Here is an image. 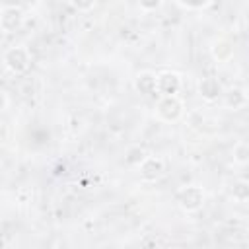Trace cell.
I'll use <instances>...</instances> for the list:
<instances>
[{"instance_id":"cell-2","label":"cell","mask_w":249,"mask_h":249,"mask_svg":"<svg viewBox=\"0 0 249 249\" xmlns=\"http://www.w3.org/2000/svg\"><path fill=\"white\" fill-rule=\"evenodd\" d=\"M2 62L6 66V70H10L12 74L19 76V74H25L31 66V53L23 47V45H14L10 49H6L4 56H2Z\"/></svg>"},{"instance_id":"cell-3","label":"cell","mask_w":249,"mask_h":249,"mask_svg":"<svg viewBox=\"0 0 249 249\" xmlns=\"http://www.w3.org/2000/svg\"><path fill=\"white\" fill-rule=\"evenodd\" d=\"M177 204L183 212H198L206 200V195H204V189L200 185H185L177 191Z\"/></svg>"},{"instance_id":"cell-14","label":"cell","mask_w":249,"mask_h":249,"mask_svg":"<svg viewBox=\"0 0 249 249\" xmlns=\"http://www.w3.org/2000/svg\"><path fill=\"white\" fill-rule=\"evenodd\" d=\"M70 4L78 10V12H89L95 8L97 0H70Z\"/></svg>"},{"instance_id":"cell-5","label":"cell","mask_w":249,"mask_h":249,"mask_svg":"<svg viewBox=\"0 0 249 249\" xmlns=\"http://www.w3.org/2000/svg\"><path fill=\"white\" fill-rule=\"evenodd\" d=\"M138 169H140V177L144 181L154 183V181H158V179L163 177V173H165V161L160 156H148L138 165Z\"/></svg>"},{"instance_id":"cell-7","label":"cell","mask_w":249,"mask_h":249,"mask_svg":"<svg viewBox=\"0 0 249 249\" xmlns=\"http://www.w3.org/2000/svg\"><path fill=\"white\" fill-rule=\"evenodd\" d=\"M134 89L144 95V97H154L158 95V74L146 70V72H140L136 78H134Z\"/></svg>"},{"instance_id":"cell-16","label":"cell","mask_w":249,"mask_h":249,"mask_svg":"<svg viewBox=\"0 0 249 249\" xmlns=\"http://www.w3.org/2000/svg\"><path fill=\"white\" fill-rule=\"evenodd\" d=\"M10 105V97H8V91H2V111H6Z\"/></svg>"},{"instance_id":"cell-1","label":"cell","mask_w":249,"mask_h":249,"mask_svg":"<svg viewBox=\"0 0 249 249\" xmlns=\"http://www.w3.org/2000/svg\"><path fill=\"white\" fill-rule=\"evenodd\" d=\"M154 113L163 123H177L185 113V101L179 95H160L154 105Z\"/></svg>"},{"instance_id":"cell-12","label":"cell","mask_w":249,"mask_h":249,"mask_svg":"<svg viewBox=\"0 0 249 249\" xmlns=\"http://www.w3.org/2000/svg\"><path fill=\"white\" fill-rule=\"evenodd\" d=\"M231 158L237 165H247L249 163V142H245V140L237 142L231 150Z\"/></svg>"},{"instance_id":"cell-11","label":"cell","mask_w":249,"mask_h":249,"mask_svg":"<svg viewBox=\"0 0 249 249\" xmlns=\"http://www.w3.org/2000/svg\"><path fill=\"white\" fill-rule=\"evenodd\" d=\"M148 156H150V154H148V150H146L144 146L134 144V146H130V148L124 152V161H126L128 165H140Z\"/></svg>"},{"instance_id":"cell-4","label":"cell","mask_w":249,"mask_h":249,"mask_svg":"<svg viewBox=\"0 0 249 249\" xmlns=\"http://www.w3.org/2000/svg\"><path fill=\"white\" fill-rule=\"evenodd\" d=\"M23 10L18 6H4L0 12V27L4 33H14L23 25Z\"/></svg>"},{"instance_id":"cell-10","label":"cell","mask_w":249,"mask_h":249,"mask_svg":"<svg viewBox=\"0 0 249 249\" xmlns=\"http://www.w3.org/2000/svg\"><path fill=\"white\" fill-rule=\"evenodd\" d=\"M224 103H226L228 109L237 111V109L245 107V103H247V93H245L241 88H230L228 91H224Z\"/></svg>"},{"instance_id":"cell-15","label":"cell","mask_w":249,"mask_h":249,"mask_svg":"<svg viewBox=\"0 0 249 249\" xmlns=\"http://www.w3.org/2000/svg\"><path fill=\"white\" fill-rule=\"evenodd\" d=\"M161 4H163V0H138V6H140L144 12H154V10H158Z\"/></svg>"},{"instance_id":"cell-8","label":"cell","mask_w":249,"mask_h":249,"mask_svg":"<svg viewBox=\"0 0 249 249\" xmlns=\"http://www.w3.org/2000/svg\"><path fill=\"white\" fill-rule=\"evenodd\" d=\"M198 95H200L204 101H208V103L216 101L218 97L224 95L222 82H220L218 78H214V76H206V78H202V80L198 82Z\"/></svg>"},{"instance_id":"cell-13","label":"cell","mask_w":249,"mask_h":249,"mask_svg":"<svg viewBox=\"0 0 249 249\" xmlns=\"http://www.w3.org/2000/svg\"><path fill=\"white\" fill-rule=\"evenodd\" d=\"M177 2L187 10H202L212 4V0H177Z\"/></svg>"},{"instance_id":"cell-6","label":"cell","mask_w":249,"mask_h":249,"mask_svg":"<svg viewBox=\"0 0 249 249\" xmlns=\"http://www.w3.org/2000/svg\"><path fill=\"white\" fill-rule=\"evenodd\" d=\"M183 82L177 72L165 70L158 74V95H177Z\"/></svg>"},{"instance_id":"cell-9","label":"cell","mask_w":249,"mask_h":249,"mask_svg":"<svg viewBox=\"0 0 249 249\" xmlns=\"http://www.w3.org/2000/svg\"><path fill=\"white\" fill-rule=\"evenodd\" d=\"M210 54L216 62H230L233 58V45L228 39H216L210 47Z\"/></svg>"}]
</instances>
